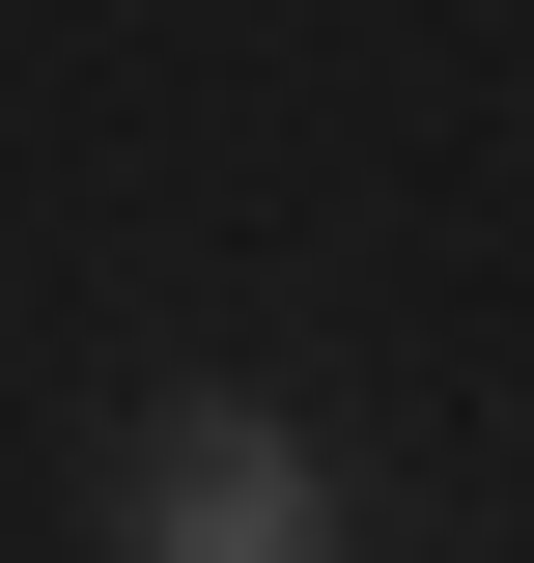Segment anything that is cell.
Listing matches in <instances>:
<instances>
[{
	"label": "cell",
	"instance_id": "1",
	"mask_svg": "<svg viewBox=\"0 0 534 563\" xmlns=\"http://www.w3.org/2000/svg\"><path fill=\"white\" fill-rule=\"evenodd\" d=\"M113 563H337V479L281 395H169L113 451Z\"/></svg>",
	"mask_w": 534,
	"mask_h": 563
}]
</instances>
